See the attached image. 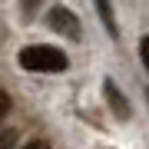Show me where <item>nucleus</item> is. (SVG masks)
I'll use <instances>...</instances> for the list:
<instances>
[{
    "mask_svg": "<svg viewBox=\"0 0 149 149\" xmlns=\"http://www.w3.org/2000/svg\"><path fill=\"white\" fill-rule=\"evenodd\" d=\"M23 149H50V143H47V139H33V143H27Z\"/></svg>",
    "mask_w": 149,
    "mask_h": 149,
    "instance_id": "nucleus-8",
    "label": "nucleus"
},
{
    "mask_svg": "<svg viewBox=\"0 0 149 149\" xmlns=\"http://www.w3.org/2000/svg\"><path fill=\"white\" fill-rule=\"evenodd\" d=\"M7 109H10V96H7L3 90H0V119L7 116Z\"/></svg>",
    "mask_w": 149,
    "mask_h": 149,
    "instance_id": "nucleus-6",
    "label": "nucleus"
},
{
    "mask_svg": "<svg viewBox=\"0 0 149 149\" xmlns=\"http://www.w3.org/2000/svg\"><path fill=\"white\" fill-rule=\"evenodd\" d=\"M106 96H109V103H113V106L119 109V116H129V106L123 103V96H119V90H116L113 83H106Z\"/></svg>",
    "mask_w": 149,
    "mask_h": 149,
    "instance_id": "nucleus-3",
    "label": "nucleus"
},
{
    "mask_svg": "<svg viewBox=\"0 0 149 149\" xmlns=\"http://www.w3.org/2000/svg\"><path fill=\"white\" fill-rule=\"evenodd\" d=\"M13 143H17V129H3L0 133V149H13Z\"/></svg>",
    "mask_w": 149,
    "mask_h": 149,
    "instance_id": "nucleus-5",
    "label": "nucleus"
},
{
    "mask_svg": "<svg viewBox=\"0 0 149 149\" xmlns=\"http://www.w3.org/2000/svg\"><path fill=\"white\" fill-rule=\"evenodd\" d=\"M17 60H20V66L30 70V73H60V70H66V53L56 50V47H47V43L23 47Z\"/></svg>",
    "mask_w": 149,
    "mask_h": 149,
    "instance_id": "nucleus-1",
    "label": "nucleus"
},
{
    "mask_svg": "<svg viewBox=\"0 0 149 149\" xmlns=\"http://www.w3.org/2000/svg\"><path fill=\"white\" fill-rule=\"evenodd\" d=\"M139 53H143V63H146V70H149V37L139 43Z\"/></svg>",
    "mask_w": 149,
    "mask_h": 149,
    "instance_id": "nucleus-7",
    "label": "nucleus"
},
{
    "mask_svg": "<svg viewBox=\"0 0 149 149\" xmlns=\"http://www.w3.org/2000/svg\"><path fill=\"white\" fill-rule=\"evenodd\" d=\"M96 7H100V17H103V23H106V30L116 33V23H113V10H109V3H106V0H96Z\"/></svg>",
    "mask_w": 149,
    "mask_h": 149,
    "instance_id": "nucleus-4",
    "label": "nucleus"
},
{
    "mask_svg": "<svg viewBox=\"0 0 149 149\" xmlns=\"http://www.w3.org/2000/svg\"><path fill=\"white\" fill-rule=\"evenodd\" d=\"M47 20H50V30L63 33V37H70V40H76V37H80V23H76V17L70 13L66 7H53Z\"/></svg>",
    "mask_w": 149,
    "mask_h": 149,
    "instance_id": "nucleus-2",
    "label": "nucleus"
}]
</instances>
